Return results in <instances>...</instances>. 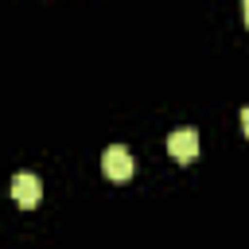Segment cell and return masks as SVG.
<instances>
[{
    "label": "cell",
    "mask_w": 249,
    "mask_h": 249,
    "mask_svg": "<svg viewBox=\"0 0 249 249\" xmlns=\"http://www.w3.org/2000/svg\"><path fill=\"white\" fill-rule=\"evenodd\" d=\"M12 198H16L23 210H31V206L43 198V183H39V175H31V171H19V175L12 179Z\"/></svg>",
    "instance_id": "3"
},
{
    "label": "cell",
    "mask_w": 249,
    "mask_h": 249,
    "mask_svg": "<svg viewBox=\"0 0 249 249\" xmlns=\"http://www.w3.org/2000/svg\"><path fill=\"white\" fill-rule=\"evenodd\" d=\"M241 128H245V136H249V105L241 109Z\"/></svg>",
    "instance_id": "4"
},
{
    "label": "cell",
    "mask_w": 249,
    "mask_h": 249,
    "mask_svg": "<svg viewBox=\"0 0 249 249\" xmlns=\"http://www.w3.org/2000/svg\"><path fill=\"white\" fill-rule=\"evenodd\" d=\"M132 152L124 148V144H109L105 148V156H101V171L113 179V183H124V179H132Z\"/></svg>",
    "instance_id": "1"
},
{
    "label": "cell",
    "mask_w": 249,
    "mask_h": 249,
    "mask_svg": "<svg viewBox=\"0 0 249 249\" xmlns=\"http://www.w3.org/2000/svg\"><path fill=\"white\" fill-rule=\"evenodd\" d=\"M167 152L175 163H195L198 160V132L195 128H179L167 136Z\"/></svg>",
    "instance_id": "2"
},
{
    "label": "cell",
    "mask_w": 249,
    "mask_h": 249,
    "mask_svg": "<svg viewBox=\"0 0 249 249\" xmlns=\"http://www.w3.org/2000/svg\"><path fill=\"white\" fill-rule=\"evenodd\" d=\"M241 16H245V23H249V0H245V4H241Z\"/></svg>",
    "instance_id": "5"
}]
</instances>
